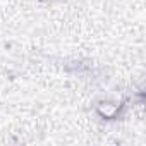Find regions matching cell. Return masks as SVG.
I'll return each instance as SVG.
<instances>
[{"instance_id": "1", "label": "cell", "mask_w": 146, "mask_h": 146, "mask_svg": "<svg viewBox=\"0 0 146 146\" xmlns=\"http://www.w3.org/2000/svg\"><path fill=\"white\" fill-rule=\"evenodd\" d=\"M129 103H131L129 96H120V98L98 96L91 103V110L102 122H117L125 117L129 110Z\"/></svg>"}, {"instance_id": "2", "label": "cell", "mask_w": 146, "mask_h": 146, "mask_svg": "<svg viewBox=\"0 0 146 146\" xmlns=\"http://www.w3.org/2000/svg\"><path fill=\"white\" fill-rule=\"evenodd\" d=\"M36 2H41V4H46V2H52V0H36Z\"/></svg>"}]
</instances>
